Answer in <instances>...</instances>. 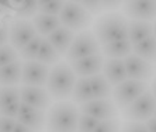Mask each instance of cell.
Segmentation results:
<instances>
[{
    "instance_id": "cell-43",
    "label": "cell",
    "mask_w": 156,
    "mask_h": 132,
    "mask_svg": "<svg viewBox=\"0 0 156 132\" xmlns=\"http://www.w3.org/2000/svg\"><path fill=\"white\" fill-rule=\"evenodd\" d=\"M155 118H156V111H155Z\"/></svg>"
},
{
    "instance_id": "cell-33",
    "label": "cell",
    "mask_w": 156,
    "mask_h": 132,
    "mask_svg": "<svg viewBox=\"0 0 156 132\" xmlns=\"http://www.w3.org/2000/svg\"><path fill=\"white\" fill-rule=\"evenodd\" d=\"M121 132H149L146 128L145 122H135V121H127L122 124Z\"/></svg>"
},
{
    "instance_id": "cell-11",
    "label": "cell",
    "mask_w": 156,
    "mask_h": 132,
    "mask_svg": "<svg viewBox=\"0 0 156 132\" xmlns=\"http://www.w3.org/2000/svg\"><path fill=\"white\" fill-rule=\"evenodd\" d=\"M124 62H125V68H127L128 79L144 82V83H148L149 80L153 79V75L156 70L155 63L144 61L142 58L134 55V54L124 59Z\"/></svg>"
},
{
    "instance_id": "cell-12",
    "label": "cell",
    "mask_w": 156,
    "mask_h": 132,
    "mask_svg": "<svg viewBox=\"0 0 156 132\" xmlns=\"http://www.w3.org/2000/svg\"><path fill=\"white\" fill-rule=\"evenodd\" d=\"M20 97L21 103L42 111L49 110L52 101V97L47 89L34 87V86H20Z\"/></svg>"
},
{
    "instance_id": "cell-36",
    "label": "cell",
    "mask_w": 156,
    "mask_h": 132,
    "mask_svg": "<svg viewBox=\"0 0 156 132\" xmlns=\"http://www.w3.org/2000/svg\"><path fill=\"white\" fill-rule=\"evenodd\" d=\"M9 34H10V24L6 21H0V47L7 45Z\"/></svg>"
},
{
    "instance_id": "cell-2",
    "label": "cell",
    "mask_w": 156,
    "mask_h": 132,
    "mask_svg": "<svg viewBox=\"0 0 156 132\" xmlns=\"http://www.w3.org/2000/svg\"><path fill=\"white\" fill-rule=\"evenodd\" d=\"M80 111L72 101H58L47 111L45 132H76Z\"/></svg>"
},
{
    "instance_id": "cell-22",
    "label": "cell",
    "mask_w": 156,
    "mask_h": 132,
    "mask_svg": "<svg viewBox=\"0 0 156 132\" xmlns=\"http://www.w3.org/2000/svg\"><path fill=\"white\" fill-rule=\"evenodd\" d=\"M72 100L73 103H77L80 106L94 100V96H93V92H91L90 80L87 77H79L76 80V85H75V89H73Z\"/></svg>"
},
{
    "instance_id": "cell-19",
    "label": "cell",
    "mask_w": 156,
    "mask_h": 132,
    "mask_svg": "<svg viewBox=\"0 0 156 132\" xmlns=\"http://www.w3.org/2000/svg\"><path fill=\"white\" fill-rule=\"evenodd\" d=\"M23 77V62L11 63L9 66L0 68V86L2 87H13L21 83Z\"/></svg>"
},
{
    "instance_id": "cell-35",
    "label": "cell",
    "mask_w": 156,
    "mask_h": 132,
    "mask_svg": "<svg viewBox=\"0 0 156 132\" xmlns=\"http://www.w3.org/2000/svg\"><path fill=\"white\" fill-rule=\"evenodd\" d=\"M17 125V120L0 115V132H13Z\"/></svg>"
},
{
    "instance_id": "cell-37",
    "label": "cell",
    "mask_w": 156,
    "mask_h": 132,
    "mask_svg": "<svg viewBox=\"0 0 156 132\" xmlns=\"http://www.w3.org/2000/svg\"><path fill=\"white\" fill-rule=\"evenodd\" d=\"M13 132H38V131H34V129L28 128V127H26V125L17 122V125H16V128H14V131Z\"/></svg>"
},
{
    "instance_id": "cell-39",
    "label": "cell",
    "mask_w": 156,
    "mask_h": 132,
    "mask_svg": "<svg viewBox=\"0 0 156 132\" xmlns=\"http://www.w3.org/2000/svg\"><path fill=\"white\" fill-rule=\"evenodd\" d=\"M11 3H9V2H4V3H2L0 2V14H3L4 11H9V9L13 7V6H10Z\"/></svg>"
},
{
    "instance_id": "cell-28",
    "label": "cell",
    "mask_w": 156,
    "mask_h": 132,
    "mask_svg": "<svg viewBox=\"0 0 156 132\" xmlns=\"http://www.w3.org/2000/svg\"><path fill=\"white\" fill-rule=\"evenodd\" d=\"M42 40H44L42 37L37 35L31 42H28V44L20 51V58L24 59V61H37V56H38V52H40Z\"/></svg>"
},
{
    "instance_id": "cell-27",
    "label": "cell",
    "mask_w": 156,
    "mask_h": 132,
    "mask_svg": "<svg viewBox=\"0 0 156 132\" xmlns=\"http://www.w3.org/2000/svg\"><path fill=\"white\" fill-rule=\"evenodd\" d=\"M17 103H21L20 97V87L13 86V87H2V103H0V110L7 108L10 106H14Z\"/></svg>"
},
{
    "instance_id": "cell-16",
    "label": "cell",
    "mask_w": 156,
    "mask_h": 132,
    "mask_svg": "<svg viewBox=\"0 0 156 132\" xmlns=\"http://www.w3.org/2000/svg\"><path fill=\"white\" fill-rule=\"evenodd\" d=\"M101 73L108 80L111 87H117L118 85L128 80L127 68H125L124 59H105Z\"/></svg>"
},
{
    "instance_id": "cell-15",
    "label": "cell",
    "mask_w": 156,
    "mask_h": 132,
    "mask_svg": "<svg viewBox=\"0 0 156 132\" xmlns=\"http://www.w3.org/2000/svg\"><path fill=\"white\" fill-rule=\"evenodd\" d=\"M17 122L26 125L34 131L42 132L45 129V125H47V113L21 103L17 115Z\"/></svg>"
},
{
    "instance_id": "cell-5",
    "label": "cell",
    "mask_w": 156,
    "mask_h": 132,
    "mask_svg": "<svg viewBox=\"0 0 156 132\" xmlns=\"http://www.w3.org/2000/svg\"><path fill=\"white\" fill-rule=\"evenodd\" d=\"M98 54H101V45L98 44L93 31H87L86 30L83 33L76 34L69 51L66 54V61L72 62V61L98 55Z\"/></svg>"
},
{
    "instance_id": "cell-9",
    "label": "cell",
    "mask_w": 156,
    "mask_h": 132,
    "mask_svg": "<svg viewBox=\"0 0 156 132\" xmlns=\"http://www.w3.org/2000/svg\"><path fill=\"white\" fill-rule=\"evenodd\" d=\"M49 66L42 65L37 61H24L23 62L21 86H34L45 87L49 77Z\"/></svg>"
},
{
    "instance_id": "cell-42",
    "label": "cell",
    "mask_w": 156,
    "mask_h": 132,
    "mask_svg": "<svg viewBox=\"0 0 156 132\" xmlns=\"http://www.w3.org/2000/svg\"><path fill=\"white\" fill-rule=\"evenodd\" d=\"M0 103H2V87H0Z\"/></svg>"
},
{
    "instance_id": "cell-3",
    "label": "cell",
    "mask_w": 156,
    "mask_h": 132,
    "mask_svg": "<svg viewBox=\"0 0 156 132\" xmlns=\"http://www.w3.org/2000/svg\"><path fill=\"white\" fill-rule=\"evenodd\" d=\"M76 80V75L72 70L69 63L59 62L51 68L47 83V90L51 94L52 100H56V103L58 101H68V99L72 97L73 94Z\"/></svg>"
},
{
    "instance_id": "cell-17",
    "label": "cell",
    "mask_w": 156,
    "mask_h": 132,
    "mask_svg": "<svg viewBox=\"0 0 156 132\" xmlns=\"http://www.w3.org/2000/svg\"><path fill=\"white\" fill-rule=\"evenodd\" d=\"M75 33L70 31L69 28H66V27H59L56 31L51 34V35H48L47 37V41L52 47L55 48V51L58 52L59 55H65L68 54L69 51L70 45H72L73 40H75Z\"/></svg>"
},
{
    "instance_id": "cell-7",
    "label": "cell",
    "mask_w": 156,
    "mask_h": 132,
    "mask_svg": "<svg viewBox=\"0 0 156 132\" xmlns=\"http://www.w3.org/2000/svg\"><path fill=\"white\" fill-rule=\"evenodd\" d=\"M156 111V100L153 99L151 90L136 99L134 103L128 107L127 110L122 111V117L128 121L135 122H146L148 120L155 117Z\"/></svg>"
},
{
    "instance_id": "cell-40",
    "label": "cell",
    "mask_w": 156,
    "mask_h": 132,
    "mask_svg": "<svg viewBox=\"0 0 156 132\" xmlns=\"http://www.w3.org/2000/svg\"><path fill=\"white\" fill-rule=\"evenodd\" d=\"M151 93H152V96H153V99L156 100V77L153 79V82H152V85H151Z\"/></svg>"
},
{
    "instance_id": "cell-38",
    "label": "cell",
    "mask_w": 156,
    "mask_h": 132,
    "mask_svg": "<svg viewBox=\"0 0 156 132\" xmlns=\"http://www.w3.org/2000/svg\"><path fill=\"white\" fill-rule=\"evenodd\" d=\"M145 124H146V128H148L149 132H156V118L155 117L148 120Z\"/></svg>"
},
{
    "instance_id": "cell-18",
    "label": "cell",
    "mask_w": 156,
    "mask_h": 132,
    "mask_svg": "<svg viewBox=\"0 0 156 132\" xmlns=\"http://www.w3.org/2000/svg\"><path fill=\"white\" fill-rule=\"evenodd\" d=\"M128 40L132 45H136L153 35V24L148 21H134L129 20L128 24Z\"/></svg>"
},
{
    "instance_id": "cell-24",
    "label": "cell",
    "mask_w": 156,
    "mask_h": 132,
    "mask_svg": "<svg viewBox=\"0 0 156 132\" xmlns=\"http://www.w3.org/2000/svg\"><path fill=\"white\" fill-rule=\"evenodd\" d=\"M132 54L139 56V58H142L144 61H148V62L156 65V38L152 35V37L148 38V40L134 45Z\"/></svg>"
},
{
    "instance_id": "cell-1",
    "label": "cell",
    "mask_w": 156,
    "mask_h": 132,
    "mask_svg": "<svg viewBox=\"0 0 156 132\" xmlns=\"http://www.w3.org/2000/svg\"><path fill=\"white\" fill-rule=\"evenodd\" d=\"M128 24L129 21L122 13L110 11L100 16L94 21L93 34L97 38L98 44L104 47L111 42L128 40Z\"/></svg>"
},
{
    "instance_id": "cell-14",
    "label": "cell",
    "mask_w": 156,
    "mask_h": 132,
    "mask_svg": "<svg viewBox=\"0 0 156 132\" xmlns=\"http://www.w3.org/2000/svg\"><path fill=\"white\" fill-rule=\"evenodd\" d=\"M104 61L105 59L103 56V54H98V55L72 61V62H69V65L77 77H87V79H90V77L103 72Z\"/></svg>"
},
{
    "instance_id": "cell-41",
    "label": "cell",
    "mask_w": 156,
    "mask_h": 132,
    "mask_svg": "<svg viewBox=\"0 0 156 132\" xmlns=\"http://www.w3.org/2000/svg\"><path fill=\"white\" fill-rule=\"evenodd\" d=\"M153 37L156 38V21H155V24H153Z\"/></svg>"
},
{
    "instance_id": "cell-21",
    "label": "cell",
    "mask_w": 156,
    "mask_h": 132,
    "mask_svg": "<svg viewBox=\"0 0 156 132\" xmlns=\"http://www.w3.org/2000/svg\"><path fill=\"white\" fill-rule=\"evenodd\" d=\"M132 49L134 45L129 42V40H124L101 47V54L107 59H125L132 55Z\"/></svg>"
},
{
    "instance_id": "cell-32",
    "label": "cell",
    "mask_w": 156,
    "mask_h": 132,
    "mask_svg": "<svg viewBox=\"0 0 156 132\" xmlns=\"http://www.w3.org/2000/svg\"><path fill=\"white\" fill-rule=\"evenodd\" d=\"M120 131H121V122L118 118L100 121L97 128L94 129V132H120Z\"/></svg>"
},
{
    "instance_id": "cell-34",
    "label": "cell",
    "mask_w": 156,
    "mask_h": 132,
    "mask_svg": "<svg viewBox=\"0 0 156 132\" xmlns=\"http://www.w3.org/2000/svg\"><path fill=\"white\" fill-rule=\"evenodd\" d=\"M80 4H82L91 16L98 14V13H103V11H104L103 2H80Z\"/></svg>"
},
{
    "instance_id": "cell-25",
    "label": "cell",
    "mask_w": 156,
    "mask_h": 132,
    "mask_svg": "<svg viewBox=\"0 0 156 132\" xmlns=\"http://www.w3.org/2000/svg\"><path fill=\"white\" fill-rule=\"evenodd\" d=\"M59 59H61V55L55 51V48L48 42L47 38H44L40 52H38V56H37V62L47 66H55L56 63H59Z\"/></svg>"
},
{
    "instance_id": "cell-6",
    "label": "cell",
    "mask_w": 156,
    "mask_h": 132,
    "mask_svg": "<svg viewBox=\"0 0 156 132\" xmlns=\"http://www.w3.org/2000/svg\"><path fill=\"white\" fill-rule=\"evenodd\" d=\"M149 90V85L144 82L138 80H125L124 83L118 85L117 87L113 89V101L115 103L117 108L121 110H127L131 104L134 103L136 99H139L144 93Z\"/></svg>"
},
{
    "instance_id": "cell-20",
    "label": "cell",
    "mask_w": 156,
    "mask_h": 132,
    "mask_svg": "<svg viewBox=\"0 0 156 132\" xmlns=\"http://www.w3.org/2000/svg\"><path fill=\"white\" fill-rule=\"evenodd\" d=\"M31 21L34 24V28L37 30V34L42 38H47L54 31H56L59 27H62L59 17H55V16L37 14Z\"/></svg>"
},
{
    "instance_id": "cell-30",
    "label": "cell",
    "mask_w": 156,
    "mask_h": 132,
    "mask_svg": "<svg viewBox=\"0 0 156 132\" xmlns=\"http://www.w3.org/2000/svg\"><path fill=\"white\" fill-rule=\"evenodd\" d=\"M20 59H21L20 58V52L16 51L10 44L4 45V47H0V68L9 66L11 63L20 61Z\"/></svg>"
},
{
    "instance_id": "cell-8",
    "label": "cell",
    "mask_w": 156,
    "mask_h": 132,
    "mask_svg": "<svg viewBox=\"0 0 156 132\" xmlns=\"http://www.w3.org/2000/svg\"><path fill=\"white\" fill-rule=\"evenodd\" d=\"M38 34L34 28L31 20H18L16 19L10 24V34H9V42L16 51H21L28 42L34 40Z\"/></svg>"
},
{
    "instance_id": "cell-13",
    "label": "cell",
    "mask_w": 156,
    "mask_h": 132,
    "mask_svg": "<svg viewBox=\"0 0 156 132\" xmlns=\"http://www.w3.org/2000/svg\"><path fill=\"white\" fill-rule=\"evenodd\" d=\"M122 11L125 17L134 21H156V2H127Z\"/></svg>"
},
{
    "instance_id": "cell-10",
    "label": "cell",
    "mask_w": 156,
    "mask_h": 132,
    "mask_svg": "<svg viewBox=\"0 0 156 132\" xmlns=\"http://www.w3.org/2000/svg\"><path fill=\"white\" fill-rule=\"evenodd\" d=\"M80 114H86L90 117L96 118L98 121H105V120H113L118 118L120 110L117 108L115 103L111 99L104 100H91L86 104H82L79 107Z\"/></svg>"
},
{
    "instance_id": "cell-29",
    "label": "cell",
    "mask_w": 156,
    "mask_h": 132,
    "mask_svg": "<svg viewBox=\"0 0 156 132\" xmlns=\"http://www.w3.org/2000/svg\"><path fill=\"white\" fill-rule=\"evenodd\" d=\"M66 2H58V0H51V2H38V14H47L59 17L62 9L65 7Z\"/></svg>"
},
{
    "instance_id": "cell-31",
    "label": "cell",
    "mask_w": 156,
    "mask_h": 132,
    "mask_svg": "<svg viewBox=\"0 0 156 132\" xmlns=\"http://www.w3.org/2000/svg\"><path fill=\"white\" fill-rule=\"evenodd\" d=\"M98 120L86 115V114H80L79 122H77V132H94V129L97 128Z\"/></svg>"
},
{
    "instance_id": "cell-26",
    "label": "cell",
    "mask_w": 156,
    "mask_h": 132,
    "mask_svg": "<svg viewBox=\"0 0 156 132\" xmlns=\"http://www.w3.org/2000/svg\"><path fill=\"white\" fill-rule=\"evenodd\" d=\"M17 6H13L16 17L18 20H33L38 14V2L27 0V2H17Z\"/></svg>"
},
{
    "instance_id": "cell-4",
    "label": "cell",
    "mask_w": 156,
    "mask_h": 132,
    "mask_svg": "<svg viewBox=\"0 0 156 132\" xmlns=\"http://www.w3.org/2000/svg\"><path fill=\"white\" fill-rule=\"evenodd\" d=\"M59 20L62 27L69 28L73 33H83L93 23V16L77 2H66L59 14Z\"/></svg>"
},
{
    "instance_id": "cell-23",
    "label": "cell",
    "mask_w": 156,
    "mask_h": 132,
    "mask_svg": "<svg viewBox=\"0 0 156 132\" xmlns=\"http://www.w3.org/2000/svg\"><path fill=\"white\" fill-rule=\"evenodd\" d=\"M90 86L91 92L94 96V100H104L110 99V96H113V87L108 83V80L105 79L103 73H98L96 76L90 77Z\"/></svg>"
}]
</instances>
